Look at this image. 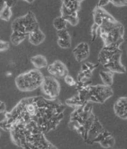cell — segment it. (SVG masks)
<instances>
[{
    "instance_id": "9a60e30c",
    "label": "cell",
    "mask_w": 127,
    "mask_h": 149,
    "mask_svg": "<svg viewBox=\"0 0 127 149\" xmlns=\"http://www.w3.org/2000/svg\"><path fill=\"white\" fill-rule=\"evenodd\" d=\"M60 16L62 17L67 23H69L73 26H75L78 25L79 22L78 13H73L68 11L62 7H61L60 9Z\"/></svg>"
},
{
    "instance_id": "2e32d148",
    "label": "cell",
    "mask_w": 127,
    "mask_h": 149,
    "mask_svg": "<svg viewBox=\"0 0 127 149\" xmlns=\"http://www.w3.org/2000/svg\"><path fill=\"white\" fill-rule=\"evenodd\" d=\"M62 6L68 11L73 13H78L81 9V3L82 1H71L64 0L62 1Z\"/></svg>"
},
{
    "instance_id": "4316f807",
    "label": "cell",
    "mask_w": 127,
    "mask_h": 149,
    "mask_svg": "<svg viewBox=\"0 0 127 149\" xmlns=\"http://www.w3.org/2000/svg\"><path fill=\"white\" fill-rule=\"evenodd\" d=\"M25 2H28V3H32V2H34V1L32 0V1H28V0H25Z\"/></svg>"
},
{
    "instance_id": "277c9868",
    "label": "cell",
    "mask_w": 127,
    "mask_h": 149,
    "mask_svg": "<svg viewBox=\"0 0 127 149\" xmlns=\"http://www.w3.org/2000/svg\"><path fill=\"white\" fill-rule=\"evenodd\" d=\"M11 139L16 146L25 149H57L47 140L45 134L35 128L16 123L9 130Z\"/></svg>"
},
{
    "instance_id": "30bf717a",
    "label": "cell",
    "mask_w": 127,
    "mask_h": 149,
    "mask_svg": "<svg viewBox=\"0 0 127 149\" xmlns=\"http://www.w3.org/2000/svg\"><path fill=\"white\" fill-rule=\"evenodd\" d=\"M48 72L53 76L64 78L68 74V69L65 64L60 60H56L47 67Z\"/></svg>"
},
{
    "instance_id": "cb8c5ba5",
    "label": "cell",
    "mask_w": 127,
    "mask_h": 149,
    "mask_svg": "<svg viewBox=\"0 0 127 149\" xmlns=\"http://www.w3.org/2000/svg\"><path fill=\"white\" fill-rule=\"evenodd\" d=\"M3 2V4L9 6L11 8L14 6L16 2V1H4Z\"/></svg>"
},
{
    "instance_id": "8fae6325",
    "label": "cell",
    "mask_w": 127,
    "mask_h": 149,
    "mask_svg": "<svg viewBox=\"0 0 127 149\" xmlns=\"http://www.w3.org/2000/svg\"><path fill=\"white\" fill-rule=\"evenodd\" d=\"M73 53L78 62H83L90 56V47L87 43L82 42L73 49Z\"/></svg>"
},
{
    "instance_id": "ac0fdd59",
    "label": "cell",
    "mask_w": 127,
    "mask_h": 149,
    "mask_svg": "<svg viewBox=\"0 0 127 149\" xmlns=\"http://www.w3.org/2000/svg\"><path fill=\"white\" fill-rule=\"evenodd\" d=\"M99 74L103 85L111 87L113 83L114 73L110 70H106L100 72Z\"/></svg>"
},
{
    "instance_id": "484cf974",
    "label": "cell",
    "mask_w": 127,
    "mask_h": 149,
    "mask_svg": "<svg viewBox=\"0 0 127 149\" xmlns=\"http://www.w3.org/2000/svg\"><path fill=\"white\" fill-rule=\"evenodd\" d=\"M6 109V106L5 103L0 100V113H3L5 111Z\"/></svg>"
},
{
    "instance_id": "4fadbf2b",
    "label": "cell",
    "mask_w": 127,
    "mask_h": 149,
    "mask_svg": "<svg viewBox=\"0 0 127 149\" xmlns=\"http://www.w3.org/2000/svg\"><path fill=\"white\" fill-rule=\"evenodd\" d=\"M57 44L62 49H69L71 46V37L67 29L57 31Z\"/></svg>"
},
{
    "instance_id": "e0dca14e",
    "label": "cell",
    "mask_w": 127,
    "mask_h": 149,
    "mask_svg": "<svg viewBox=\"0 0 127 149\" xmlns=\"http://www.w3.org/2000/svg\"><path fill=\"white\" fill-rule=\"evenodd\" d=\"M30 61L36 69L44 68L48 65V61L46 58L41 54L32 56L30 59Z\"/></svg>"
},
{
    "instance_id": "5bb4252c",
    "label": "cell",
    "mask_w": 127,
    "mask_h": 149,
    "mask_svg": "<svg viewBox=\"0 0 127 149\" xmlns=\"http://www.w3.org/2000/svg\"><path fill=\"white\" fill-rule=\"evenodd\" d=\"M29 42L34 46H38L43 43L45 40L46 36L40 28L31 32L28 36Z\"/></svg>"
},
{
    "instance_id": "d4e9b609",
    "label": "cell",
    "mask_w": 127,
    "mask_h": 149,
    "mask_svg": "<svg viewBox=\"0 0 127 149\" xmlns=\"http://www.w3.org/2000/svg\"><path fill=\"white\" fill-rule=\"evenodd\" d=\"M110 3V0H101L99 1L97 6L100 8H102L103 6H106L108 3Z\"/></svg>"
},
{
    "instance_id": "3957f363",
    "label": "cell",
    "mask_w": 127,
    "mask_h": 149,
    "mask_svg": "<svg viewBox=\"0 0 127 149\" xmlns=\"http://www.w3.org/2000/svg\"><path fill=\"white\" fill-rule=\"evenodd\" d=\"M94 24L92 31L99 30L103 47H120L124 41V26L102 8L96 6L93 11Z\"/></svg>"
},
{
    "instance_id": "9c48e42d",
    "label": "cell",
    "mask_w": 127,
    "mask_h": 149,
    "mask_svg": "<svg viewBox=\"0 0 127 149\" xmlns=\"http://www.w3.org/2000/svg\"><path fill=\"white\" fill-rule=\"evenodd\" d=\"M41 87L43 94L50 99H56L59 95L60 84L58 81L54 77L50 76L44 77Z\"/></svg>"
},
{
    "instance_id": "7a4b0ae2",
    "label": "cell",
    "mask_w": 127,
    "mask_h": 149,
    "mask_svg": "<svg viewBox=\"0 0 127 149\" xmlns=\"http://www.w3.org/2000/svg\"><path fill=\"white\" fill-rule=\"evenodd\" d=\"M89 103L74 108L71 115L69 127L76 132L87 143H99L103 148H108L115 139L104 130Z\"/></svg>"
},
{
    "instance_id": "5b68a950",
    "label": "cell",
    "mask_w": 127,
    "mask_h": 149,
    "mask_svg": "<svg viewBox=\"0 0 127 149\" xmlns=\"http://www.w3.org/2000/svg\"><path fill=\"white\" fill-rule=\"evenodd\" d=\"M75 86L78 96L84 102L102 104L113 95L111 87L104 85H91L89 81H78Z\"/></svg>"
},
{
    "instance_id": "83f0119b",
    "label": "cell",
    "mask_w": 127,
    "mask_h": 149,
    "mask_svg": "<svg viewBox=\"0 0 127 149\" xmlns=\"http://www.w3.org/2000/svg\"><path fill=\"white\" fill-rule=\"evenodd\" d=\"M0 136H1V132H0Z\"/></svg>"
},
{
    "instance_id": "6da1fadb",
    "label": "cell",
    "mask_w": 127,
    "mask_h": 149,
    "mask_svg": "<svg viewBox=\"0 0 127 149\" xmlns=\"http://www.w3.org/2000/svg\"><path fill=\"white\" fill-rule=\"evenodd\" d=\"M65 106L57 99L42 96L21 100L0 121V128L9 131L13 125L20 123L41 130L46 134L55 130L64 118Z\"/></svg>"
},
{
    "instance_id": "8992f818",
    "label": "cell",
    "mask_w": 127,
    "mask_h": 149,
    "mask_svg": "<svg viewBox=\"0 0 127 149\" xmlns=\"http://www.w3.org/2000/svg\"><path fill=\"white\" fill-rule=\"evenodd\" d=\"M11 28L10 40L13 45L17 46L39 26L34 13L29 11L25 15L15 19L12 22Z\"/></svg>"
},
{
    "instance_id": "ffe728a7",
    "label": "cell",
    "mask_w": 127,
    "mask_h": 149,
    "mask_svg": "<svg viewBox=\"0 0 127 149\" xmlns=\"http://www.w3.org/2000/svg\"><path fill=\"white\" fill-rule=\"evenodd\" d=\"M67 22L62 17L59 16L54 19L53 22L54 27L57 31L66 29L67 27Z\"/></svg>"
},
{
    "instance_id": "603a6c76",
    "label": "cell",
    "mask_w": 127,
    "mask_h": 149,
    "mask_svg": "<svg viewBox=\"0 0 127 149\" xmlns=\"http://www.w3.org/2000/svg\"><path fill=\"white\" fill-rule=\"evenodd\" d=\"M9 48L10 43L8 42L0 40V52L6 51L9 50Z\"/></svg>"
},
{
    "instance_id": "7402d4cb",
    "label": "cell",
    "mask_w": 127,
    "mask_h": 149,
    "mask_svg": "<svg viewBox=\"0 0 127 149\" xmlns=\"http://www.w3.org/2000/svg\"><path fill=\"white\" fill-rule=\"evenodd\" d=\"M65 83L67 84L69 86H75L76 84V81H75L74 78L72 77L71 76L67 74L64 77Z\"/></svg>"
},
{
    "instance_id": "52a82bcc",
    "label": "cell",
    "mask_w": 127,
    "mask_h": 149,
    "mask_svg": "<svg viewBox=\"0 0 127 149\" xmlns=\"http://www.w3.org/2000/svg\"><path fill=\"white\" fill-rule=\"evenodd\" d=\"M122 52L119 47H103L98 55V61L113 73L124 74L126 69L121 63Z\"/></svg>"
},
{
    "instance_id": "44dd1931",
    "label": "cell",
    "mask_w": 127,
    "mask_h": 149,
    "mask_svg": "<svg viewBox=\"0 0 127 149\" xmlns=\"http://www.w3.org/2000/svg\"><path fill=\"white\" fill-rule=\"evenodd\" d=\"M110 2L117 7L127 6V5L126 0H110Z\"/></svg>"
},
{
    "instance_id": "d6986e66",
    "label": "cell",
    "mask_w": 127,
    "mask_h": 149,
    "mask_svg": "<svg viewBox=\"0 0 127 149\" xmlns=\"http://www.w3.org/2000/svg\"><path fill=\"white\" fill-rule=\"evenodd\" d=\"M12 12L11 8L4 4L2 9L0 11V19L4 21L9 22L12 17Z\"/></svg>"
},
{
    "instance_id": "ba28073f",
    "label": "cell",
    "mask_w": 127,
    "mask_h": 149,
    "mask_svg": "<svg viewBox=\"0 0 127 149\" xmlns=\"http://www.w3.org/2000/svg\"><path fill=\"white\" fill-rule=\"evenodd\" d=\"M44 76L38 69H32L19 74L15 79L18 89L22 92H32L41 87Z\"/></svg>"
},
{
    "instance_id": "7c38bea8",
    "label": "cell",
    "mask_w": 127,
    "mask_h": 149,
    "mask_svg": "<svg viewBox=\"0 0 127 149\" xmlns=\"http://www.w3.org/2000/svg\"><path fill=\"white\" fill-rule=\"evenodd\" d=\"M113 110L119 118L126 120L127 118V99L126 97L119 98L114 104Z\"/></svg>"
}]
</instances>
